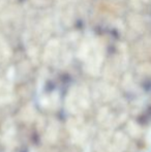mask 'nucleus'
Wrapping results in <instances>:
<instances>
[{"instance_id":"2","label":"nucleus","mask_w":151,"mask_h":152,"mask_svg":"<svg viewBox=\"0 0 151 152\" xmlns=\"http://www.w3.org/2000/svg\"><path fill=\"white\" fill-rule=\"evenodd\" d=\"M69 130H71V136L75 138V140H84L88 136V130L87 125L83 121L76 120L73 121V123L69 124Z\"/></svg>"},{"instance_id":"1","label":"nucleus","mask_w":151,"mask_h":152,"mask_svg":"<svg viewBox=\"0 0 151 152\" xmlns=\"http://www.w3.org/2000/svg\"><path fill=\"white\" fill-rule=\"evenodd\" d=\"M90 107V97L86 89H75L69 94L66 99V108L75 115H82L87 112Z\"/></svg>"}]
</instances>
